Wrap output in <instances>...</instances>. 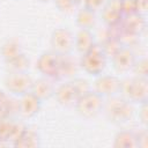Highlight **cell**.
I'll list each match as a JSON object with an SVG mask.
<instances>
[{"label": "cell", "mask_w": 148, "mask_h": 148, "mask_svg": "<svg viewBox=\"0 0 148 148\" xmlns=\"http://www.w3.org/2000/svg\"><path fill=\"white\" fill-rule=\"evenodd\" d=\"M106 1L108 0H84V7L97 13V12H101V9L104 7Z\"/></svg>", "instance_id": "cell-29"}, {"label": "cell", "mask_w": 148, "mask_h": 148, "mask_svg": "<svg viewBox=\"0 0 148 148\" xmlns=\"http://www.w3.org/2000/svg\"><path fill=\"white\" fill-rule=\"evenodd\" d=\"M42 103L43 102L36 95L29 91L20 96V99L17 102V111L22 118L30 119L40 111Z\"/></svg>", "instance_id": "cell-9"}, {"label": "cell", "mask_w": 148, "mask_h": 148, "mask_svg": "<svg viewBox=\"0 0 148 148\" xmlns=\"http://www.w3.org/2000/svg\"><path fill=\"white\" fill-rule=\"evenodd\" d=\"M51 49L60 56L71 54L74 47V35L67 28H57L53 30L50 39Z\"/></svg>", "instance_id": "cell-5"}, {"label": "cell", "mask_w": 148, "mask_h": 148, "mask_svg": "<svg viewBox=\"0 0 148 148\" xmlns=\"http://www.w3.org/2000/svg\"><path fill=\"white\" fill-rule=\"evenodd\" d=\"M60 59H61V56L57 54L53 51L42 53L37 60L38 72L43 76H46L53 80L58 79L59 69H60Z\"/></svg>", "instance_id": "cell-8"}, {"label": "cell", "mask_w": 148, "mask_h": 148, "mask_svg": "<svg viewBox=\"0 0 148 148\" xmlns=\"http://www.w3.org/2000/svg\"><path fill=\"white\" fill-rule=\"evenodd\" d=\"M95 44V37L89 29H79L74 35V47L80 53L83 54L88 52Z\"/></svg>", "instance_id": "cell-15"}, {"label": "cell", "mask_w": 148, "mask_h": 148, "mask_svg": "<svg viewBox=\"0 0 148 148\" xmlns=\"http://www.w3.org/2000/svg\"><path fill=\"white\" fill-rule=\"evenodd\" d=\"M76 73V64L71 58V54L61 56L60 59V69H59V77H66V76H73Z\"/></svg>", "instance_id": "cell-21"}, {"label": "cell", "mask_w": 148, "mask_h": 148, "mask_svg": "<svg viewBox=\"0 0 148 148\" xmlns=\"http://www.w3.org/2000/svg\"><path fill=\"white\" fill-rule=\"evenodd\" d=\"M25 130H27V126L23 123H21V121H14L13 128H12V133H10V138H9V140L13 142V145H14L15 141H17L22 136V134L24 133Z\"/></svg>", "instance_id": "cell-26"}, {"label": "cell", "mask_w": 148, "mask_h": 148, "mask_svg": "<svg viewBox=\"0 0 148 148\" xmlns=\"http://www.w3.org/2000/svg\"><path fill=\"white\" fill-rule=\"evenodd\" d=\"M38 1H40V2H50L52 0H38Z\"/></svg>", "instance_id": "cell-34"}, {"label": "cell", "mask_w": 148, "mask_h": 148, "mask_svg": "<svg viewBox=\"0 0 148 148\" xmlns=\"http://www.w3.org/2000/svg\"><path fill=\"white\" fill-rule=\"evenodd\" d=\"M14 121L8 117L0 118V141H9Z\"/></svg>", "instance_id": "cell-23"}, {"label": "cell", "mask_w": 148, "mask_h": 148, "mask_svg": "<svg viewBox=\"0 0 148 148\" xmlns=\"http://www.w3.org/2000/svg\"><path fill=\"white\" fill-rule=\"evenodd\" d=\"M74 106L81 117L86 119H91L97 117L103 111L104 98L94 90H90L80 96Z\"/></svg>", "instance_id": "cell-3"}, {"label": "cell", "mask_w": 148, "mask_h": 148, "mask_svg": "<svg viewBox=\"0 0 148 148\" xmlns=\"http://www.w3.org/2000/svg\"><path fill=\"white\" fill-rule=\"evenodd\" d=\"M32 83H34V80L28 72L7 73L5 77L6 89L15 96H22L23 94L29 92L31 90Z\"/></svg>", "instance_id": "cell-7"}, {"label": "cell", "mask_w": 148, "mask_h": 148, "mask_svg": "<svg viewBox=\"0 0 148 148\" xmlns=\"http://www.w3.org/2000/svg\"><path fill=\"white\" fill-rule=\"evenodd\" d=\"M52 1L54 2L56 7L65 14L73 13L79 5V0H52Z\"/></svg>", "instance_id": "cell-25"}, {"label": "cell", "mask_w": 148, "mask_h": 148, "mask_svg": "<svg viewBox=\"0 0 148 148\" xmlns=\"http://www.w3.org/2000/svg\"><path fill=\"white\" fill-rule=\"evenodd\" d=\"M113 147L117 148H134L138 147L136 133L133 131H119L113 139Z\"/></svg>", "instance_id": "cell-17"}, {"label": "cell", "mask_w": 148, "mask_h": 148, "mask_svg": "<svg viewBox=\"0 0 148 148\" xmlns=\"http://www.w3.org/2000/svg\"><path fill=\"white\" fill-rule=\"evenodd\" d=\"M7 106H8V99H7V96H6V94H5L2 90H0V113L7 116V113H6Z\"/></svg>", "instance_id": "cell-33"}, {"label": "cell", "mask_w": 148, "mask_h": 148, "mask_svg": "<svg viewBox=\"0 0 148 148\" xmlns=\"http://www.w3.org/2000/svg\"><path fill=\"white\" fill-rule=\"evenodd\" d=\"M30 91L34 95H36L42 102L50 99L51 97L54 96V91H56V86L53 83V79L42 76L37 80H34Z\"/></svg>", "instance_id": "cell-14"}, {"label": "cell", "mask_w": 148, "mask_h": 148, "mask_svg": "<svg viewBox=\"0 0 148 148\" xmlns=\"http://www.w3.org/2000/svg\"><path fill=\"white\" fill-rule=\"evenodd\" d=\"M101 46H102V49H103L105 56L111 58V57H112L121 46H124V45L121 44V42L119 40L118 37L110 36V37L103 43V45H101Z\"/></svg>", "instance_id": "cell-22"}, {"label": "cell", "mask_w": 148, "mask_h": 148, "mask_svg": "<svg viewBox=\"0 0 148 148\" xmlns=\"http://www.w3.org/2000/svg\"><path fill=\"white\" fill-rule=\"evenodd\" d=\"M22 53V49H21V45L17 40L15 39H8L6 40L1 49H0V54L2 57V59L5 61H8L15 57H17L18 54Z\"/></svg>", "instance_id": "cell-20"}, {"label": "cell", "mask_w": 148, "mask_h": 148, "mask_svg": "<svg viewBox=\"0 0 148 148\" xmlns=\"http://www.w3.org/2000/svg\"><path fill=\"white\" fill-rule=\"evenodd\" d=\"M6 64V71L7 73H18V72H28L29 69V59L28 57L22 52L17 57L5 61Z\"/></svg>", "instance_id": "cell-18"}, {"label": "cell", "mask_w": 148, "mask_h": 148, "mask_svg": "<svg viewBox=\"0 0 148 148\" xmlns=\"http://www.w3.org/2000/svg\"><path fill=\"white\" fill-rule=\"evenodd\" d=\"M146 27H147V22L145 16L138 13L125 15L120 22V28L123 31L138 37L146 30Z\"/></svg>", "instance_id": "cell-13"}, {"label": "cell", "mask_w": 148, "mask_h": 148, "mask_svg": "<svg viewBox=\"0 0 148 148\" xmlns=\"http://www.w3.org/2000/svg\"><path fill=\"white\" fill-rule=\"evenodd\" d=\"M15 147H39L40 146V136L37 131L27 127L22 136L14 142Z\"/></svg>", "instance_id": "cell-19"}, {"label": "cell", "mask_w": 148, "mask_h": 148, "mask_svg": "<svg viewBox=\"0 0 148 148\" xmlns=\"http://www.w3.org/2000/svg\"><path fill=\"white\" fill-rule=\"evenodd\" d=\"M136 60L135 53L128 46H121L112 57V67L118 73H127L132 69L134 62Z\"/></svg>", "instance_id": "cell-10"}, {"label": "cell", "mask_w": 148, "mask_h": 148, "mask_svg": "<svg viewBox=\"0 0 148 148\" xmlns=\"http://www.w3.org/2000/svg\"><path fill=\"white\" fill-rule=\"evenodd\" d=\"M134 2H135V12L145 16L148 12V0H134Z\"/></svg>", "instance_id": "cell-31"}, {"label": "cell", "mask_w": 148, "mask_h": 148, "mask_svg": "<svg viewBox=\"0 0 148 148\" xmlns=\"http://www.w3.org/2000/svg\"><path fill=\"white\" fill-rule=\"evenodd\" d=\"M92 90L103 98L119 95L121 90V80L116 75L101 74L96 76L92 83Z\"/></svg>", "instance_id": "cell-6"}, {"label": "cell", "mask_w": 148, "mask_h": 148, "mask_svg": "<svg viewBox=\"0 0 148 148\" xmlns=\"http://www.w3.org/2000/svg\"><path fill=\"white\" fill-rule=\"evenodd\" d=\"M75 22L80 29H89L91 30L97 22L96 13L88 9L87 7H83L77 10L75 16Z\"/></svg>", "instance_id": "cell-16"}, {"label": "cell", "mask_w": 148, "mask_h": 148, "mask_svg": "<svg viewBox=\"0 0 148 148\" xmlns=\"http://www.w3.org/2000/svg\"><path fill=\"white\" fill-rule=\"evenodd\" d=\"M106 61H108V57L105 56L102 46L95 43L94 46L88 52L81 54L79 65L87 74L96 77L103 74L106 67Z\"/></svg>", "instance_id": "cell-2"}, {"label": "cell", "mask_w": 148, "mask_h": 148, "mask_svg": "<svg viewBox=\"0 0 148 148\" xmlns=\"http://www.w3.org/2000/svg\"><path fill=\"white\" fill-rule=\"evenodd\" d=\"M135 76L138 77H148V61L146 58H139L135 60L132 69Z\"/></svg>", "instance_id": "cell-24"}, {"label": "cell", "mask_w": 148, "mask_h": 148, "mask_svg": "<svg viewBox=\"0 0 148 148\" xmlns=\"http://www.w3.org/2000/svg\"><path fill=\"white\" fill-rule=\"evenodd\" d=\"M139 120L143 126L148 124V104L147 102L139 104Z\"/></svg>", "instance_id": "cell-30"}, {"label": "cell", "mask_w": 148, "mask_h": 148, "mask_svg": "<svg viewBox=\"0 0 148 148\" xmlns=\"http://www.w3.org/2000/svg\"><path fill=\"white\" fill-rule=\"evenodd\" d=\"M101 17L109 28L119 25L124 17L120 8V0H108L101 9Z\"/></svg>", "instance_id": "cell-12"}, {"label": "cell", "mask_w": 148, "mask_h": 148, "mask_svg": "<svg viewBox=\"0 0 148 148\" xmlns=\"http://www.w3.org/2000/svg\"><path fill=\"white\" fill-rule=\"evenodd\" d=\"M136 138H138V147L146 148L148 146V133L146 130L140 133H136Z\"/></svg>", "instance_id": "cell-32"}, {"label": "cell", "mask_w": 148, "mask_h": 148, "mask_svg": "<svg viewBox=\"0 0 148 148\" xmlns=\"http://www.w3.org/2000/svg\"><path fill=\"white\" fill-rule=\"evenodd\" d=\"M103 111L108 120L113 124L126 123L132 118L134 113L133 105L130 103V101L119 97L118 95L108 97L106 101H104Z\"/></svg>", "instance_id": "cell-1"}, {"label": "cell", "mask_w": 148, "mask_h": 148, "mask_svg": "<svg viewBox=\"0 0 148 148\" xmlns=\"http://www.w3.org/2000/svg\"><path fill=\"white\" fill-rule=\"evenodd\" d=\"M72 82H73L74 87L76 88V90H77V92H79V96H82L83 94H86V92L92 90V88H91V86L89 84V82H88L87 80H84V79L75 77V79L72 80Z\"/></svg>", "instance_id": "cell-27"}, {"label": "cell", "mask_w": 148, "mask_h": 148, "mask_svg": "<svg viewBox=\"0 0 148 148\" xmlns=\"http://www.w3.org/2000/svg\"><path fill=\"white\" fill-rule=\"evenodd\" d=\"M54 97L57 99V102L65 106V108H69V106H74L79 96V92L76 90V88L74 87L72 81H67L65 83H61L60 86L56 87V91H54Z\"/></svg>", "instance_id": "cell-11"}, {"label": "cell", "mask_w": 148, "mask_h": 148, "mask_svg": "<svg viewBox=\"0 0 148 148\" xmlns=\"http://www.w3.org/2000/svg\"><path fill=\"white\" fill-rule=\"evenodd\" d=\"M126 98L132 103L141 104L148 101V80L146 77L134 76L121 81V90Z\"/></svg>", "instance_id": "cell-4"}, {"label": "cell", "mask_w": 148, "mask_h": 148, "mask_svg": "<svg viewBox=\"0 0 148 148\" xmlns=\"http://www.w3.org/2000/svg\"><path fill=\"white\" fill-rule=\"evenodd\" d=\"M120 8H121V13L124 16L136 13L134 0H120Z\"/></svg>", "instance_id": "cell-28"}]
</instances>
